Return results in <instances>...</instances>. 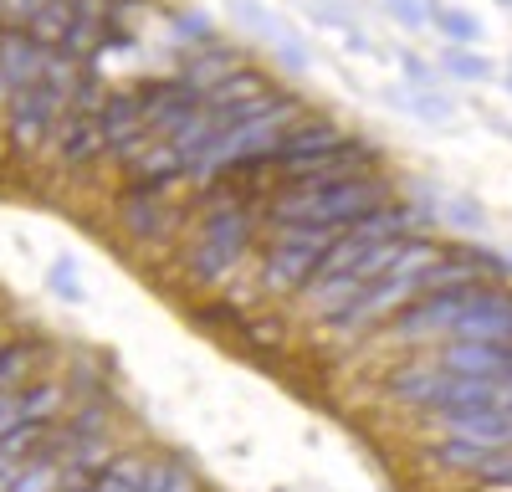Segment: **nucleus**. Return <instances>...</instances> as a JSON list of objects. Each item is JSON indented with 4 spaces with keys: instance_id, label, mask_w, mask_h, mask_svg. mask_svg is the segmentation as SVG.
<instances>
[{
    "instance_id": "f257e3e1",
    "label": "nucleus",
    "mask_w": 512,
    "mask_h": 492,
    "mask_svg": "<svg viewBox=\"0 0 512 492\" xmlns=\"http://www.w3.org/2000/svg\"><path fill=\"white\" fill-rule=\"evenodd\" d=\"M390 200H400V195L384 180V170L338 180V185H323V190H272L267 205H262V226L303 221V226H323V231H349L354 221L374 216L379 205H390Z\"/></svg>"
},
{
    "instance_id": "f03ea898",
    "label": "nucleus",
    "mask_w": 512,
    "mask_h": 492,
    "mask_svg": "<svg viewBox=\"0 0 512 492\" xmlns=\"http://www.w3.org/2000/svg\"><path fill=\"white\" fill-rule=\"evenodd\" d=\"M267 246H262V287L267 298H303L308 282L323 267V252L338 231L323 226H303V221H272L262 226Z\"/></svg>"
},
{
    "instance_id": "7ed1b4c3",
    "label": "nucleus",
    "mask_w": 512,
    "mask_h": 492,
    "mask_svg": "<svg viewBox=\"0 0 512 492\" xmlns=\"http://www.w3.org/2000/svg\"><path fill=\"white\" fill-rule=\"evenodd\" d=\"M113 221L128 241L139 246H175L185 241L190 226V205H175L169 190H144V185H123L113 200Z\"/></svg>"
},
{
    "instance_id": "20e7f679",
    "label": "nucleus",
    "mask_w": 512,
    "mask_h": 492,
    "mask_svg": "<svg viewBox=\"0 0 512 492\" xmlns=\"http://www.w3.org/2000/svg\"><path fill=\"white\" fill-rule=\"evenodd\" d=\"M62 118H67V93H57L52 82H31V88H21L0 103V129H6V139L21 154L52 149Z\"/></svg>"
},
{
    "instance_id": "39448f33",
    "label": "nucleus",
    "mask_w": 512,
    "mask_h": 492,
    "mask_svg": "<svg viewBox=\"0 0 512 492\" xmlns=\"http://www.w3.org/2000/svg\"><path fill=\"white\" fill-rule=\"evenodd\" d=\"M349 139H354L349 123H338V118H328V113H308V118H297L292 129L282 134L272 164H308V159H323V154H333V149H344Z\"/></svg>"
},
{
    "instance_id": "423d86ee",
    "label": "nucleus",
    "mask_w": 512,
    "mask_h": 492,
    "mask_svg": "<svg viewBox=\"0 0 512 492\" xmlns=\"http://www.w3.org/2000/svg\"><path fill=\"white\" fill-rule=\"evenodd\" d=\"M47 62H52V47H41L31 31H21V26L0 31V103L47 77Z\"/></svg>"
},
{
    "instance_id": "0eeeda50",
    "label": "nucleus",
    "mask_w": 512,
    "mask_h": 492,
    "mask_svg": "<svg viewBox=\"0 0 512 492\" xmlns=\"http://www.w3.org/2000/svg\"><path fill=\"white\" fill-rule=\"evenodd\" d=\"M241 67H251V57H246L241 41H226V36H210V41H200V47L180 52V77L190 82V88H200L205 98Z\"/></svg>"
},
{
    "instance_id": "6e6552de",
    "label": "nucleus",
    "mask_w": 512,
    "mask_h": 492,
    "mask_svg": "<svg viewBox=\"0 0 512 492\" xmlns=\"http://www.w3.org/2000/svg\"><path fill=\"white\" fill-rule=\"evenodd\" d=\"M431 426L451 441H472V446H512V410L502 405H477V410H446L431 416Z\"/></svg>"
},
{
    "instance_id": "1a4fd4ad",
    "label": "nucleus",
    "mask_w": 512,
    "mask_h": 492,
    "mask_svg": "<svg viewBox=\"0 0 512 492\" xmlns=\"http://www.w3.org/2000/svg\"><path fill=\"white\" fill-rule=\"evenodd\" d=\"M52 154H57L62 170H72V175H82V170H93V164H103V159H108L103 123H98L93 113H67V118H62V129H57V139H52Z\"/></svg>"
},
{
    "instance_id": "9d476101",
    "label": "nucleus",
    "mask_w": 512,
    "mask_h": 492,
    "mask_svg": "<svg viewBox=\"0 0 512 492\" xmlns=\"http://www.w3.org/2000/svg\"><path fill=\"white\" fill-rule=\"evenodd\" d=\"M57 359V344L47 334H21V339H0V395H11L31 385L41 369Z\"/></svg>"
},
{
    "instance_id": "9b49d317",
    "label": "nucleus",
    "mask_w": 512,
    "mask_h": 492,
    "mask_svg": "<svg viewBox=\"0 0 512 492\" xmlns=\"http://www.w3.org/2000/svg\"><path fill=\"white\" fill-rule=\"evenodd\" d=\"M118 451H123L118 431H103V436H88V441L62 446V477H67V487H88V482H98V477L113 467Z\"/></svg>"
},
{
    "instance_id": "f8f14e48",
    "label": "nucleus",
    "mask_w": 512,
    "mask_h": 492,
    "mask_svg": "<svg viewBox=\"0 0 512 492\" xmlns=\"http://www.w3.org/2000/svg\"><path fill=\"white\" fill-rule=\"evenodd\" d=\"M103 431H113V395H88V400H72L62 410V421L52 426V441L72 446V441H88Z\"/></svg>"
},
{
    "instance_id": "ddd939ff",
    "label": "nucleus",
    "mask_w": 512,
    "mask_h": 492,
    "mask_svg": "<svg viewBox=\"0 0 512 492\" xmlns=\"http://www.w3.org/2000/svg\"><path fill=\"white\" fill-rule=\"evenodd\" d=\"M67 405H72L67 385L62 380H47V375H36L31 385L16 390V410H21V421H31V426H57Z\"/></svg>"
},
{
    "instance_id": "4468645a",
    "label": "nucleus",
    "mask_w": 512,
    "mask_h": 492,
    "mask_svg": "<svg viewBox=\"0 0 512 492\" xmlns=\"http://www.w3.org/2000/svg\"><path fill=\"white\" fill-rule=\"evenodd\" d=\"M47 436H52V426H31V421H21L0 436V492H11V482L21 477V467L36 457Z\"/></svg>"
},
{
    "instance_id": "2eb2a0df",
    "label": "nucleus",
    "mask_w": 512,
    "mask_h": 492,
    "mask_svg": "<svg viewBox=\"0 0 512 492\" xmlns=\"http://www.w3.org/2000/svg\"><path fill=\"white\" fill-rule=\"evenodd\" d=\"M231 11H236L246 26H256L262 36H272V47L282 52V62H287V67H308V52L297 47V31H292L287 21H277L272 11H262L256 0H231Z\"/></svg>"
},
{
    "instance_id": "dca6fc26",
    "label": "nucleus",
    "mask_w": 512,
    "mask_h": 492,
    "mask_svg": "<svg viewBox=\"0 0 512 492\" xmlns=\"http://www.w3.org/2000/svg\"><path fill=\"white\" fill-rule=\"evenodd\" d=\"M113 359L108 354H98V349H82V354H72V364H67V395L72 400H88V395H113V369H108Z\"/></svg>"
},
{
    "instance_id": "f3484780",
    "label": "nucleus",
    "mask_w": 512,
    "mask_h": 492,
    "mask_svg": "<svg viewBox=\"0 0 512 492\" xmlns=\"http://www.w3.org/2000/svg\"><path fill=\"white\" fill-rule=\"evenodd\" d=\"M282 82H277V72H267V67H241V72H231L216 93L205 98V108H236V103H251V98H262V93H277Z\"/></svg>"
},
{
    "instance_id": "a211bd4d",
    "label": "nucleus",
    "mask_w": 512,
    "mask_h": 492,
    "mask_svg": "<svg viewBox=\"0 0 512 492\" xmlns=\"http://www.w3.org/2000/svg\"><path fill=\"white\" fill-rule=\"evenodd\" d=\"M144 487H149V492H205V477L195 472L190 457H180V451H164V457H149Z\"/></svg>"
},
{
    "instance_id": "6ab92c4d",
    "label": "nucleus",
    "mask_w": 512,
    "mask_h": 492,
    "mask_svg": "<svg viewBox=\"0 0 512 492\" xmlns=\"http://www.w3.org/2000/svg\"><path fill=\"white\" fill-rule=\"evenodd\" d=\"M62 487H67V477H62V446L47 436L36 457L21 467V477L11 482V492H62Z\"/></svg>"
},
{
    "instance_id": "aec40b11",
    "label": "nucleus",
    "mask_w": 512,
    "mask_h": 492,
    "mask_svg": "<svg viewBox=\"0 0 512 492\" xmlns=\"http://www.w3.org/2000/svg\"><path fill=\"white\" fill-rule=\"evenodd\" d=\"M231 344L246 349V354H256V359H277L282 344H287V328H282L277 313H246V323L236 328Z\"/></svg>"
},
{
    "instance_id": "412c9836",
    "label": "nucleus",
    "mask_w": 512,
    "mask_h": 492,
    "mask_svg": "<svg viewBox=\"0 0 512 492\" xmlns=\"http://www.w3.org/2000/svg\"><path fill=\"white\" fill-rule=\"evenodd\" d=\"M77 11H82V0H47V6H41L21 31H31L36 41H41V47H62V41H67V31H72V21H77Z\"/></svg>"
},
{
    "instance_id": "4be33fe9",
    "label": "nucleus",
    "mask_w": 512,
    "mask_h": 492,
    "mask_svg": "<svg viewBox=\"0 0 512 492\" xmlns=\"http://www.w3.org/2000/svg\"><path fill=\"white\" fill-rule=\"evenodd\" d=\"M190 323L195 328H205V334H221V339H236V328L246 323V303H236V298H200V303H190Z\"/></svg>"
},
{
    "instance_id": "5701e85b",
    "label": "nucleus",
    "mask_w": 512,
    "mask_h": 492,
    "mask_svg": "<svg viewBox=\"0 0 512 492\" xmlns=\"http://www.w3.org/2000/svg\"><path fill=\"white\" fill-rule=\"evenodd\" d=\"M492 451H497V446H472V441H451V436H441V441H431V451H425V462L441 467V472L477 477V467L492 457Z\"/></svg>"
},
{
    "instance_id": "b1692460",
    "label": "nucleus",
    "mask_w": 512,
    "mask_h": 492,
    "mask_svg": "<svg viewBox=\"0 0 512 492\" xmlns=\"http://www.w3.org/2000/svg\"><path fill=\"white\" fill-rule=\"evenodd\" d=\"M425 11H431V26L451 41V47H477V41H482V21L472 11L441 6V0H425Z\"/></svg>"
},
{
    "instance_id": "393cba45",
    "label": "nucleus",
    "mask_w": 512,
    "mask_h": 492,
    "mask_svg": "<svg viewBox=\"0 0 512 492\" xmlns=\"http://www.w3.org/2000/svg\"><path fill=\"white\" fill-rule=\"evenodd\" d=\"M144 467H149V457L144 451H134V446H123L118 457H113V467L93 482V492H139L144 487Z\"/></svg>"
},
{
    "instance_id": "a878e982",
    "label": "nucleus",
    "mask_w": 512,
    "mask_h": 492,
    "mask_svg": "<svg viewBox=\"0 0 512 492\" xmlns=\"http://www.w3.org/2000/svg\"><path fill=\"white\" fill-rule=\"evenodd\" d=\"M446 252H456L466 267H477V277H492V282H507L512 277V257L507 252H492L487 241H446Z\"/></svg>"
},
{
    "instance_id": "bb28decb",
    "label": "nucleus",
    "mask_w": 512,
    "mask_h": 492,
    "mask_svg": "<svg viewBox=\"0 0 512 492\" xmlns=\"http://www.w3.org/2000/svg\"><path fill=\"white\" fill-rule=\"evenodd\" d=\"M441 72H451L456 82H492V62L477 47H451V41L441 52Z\"/></svg>"
},
{
    "instance_id": "cd10ccee",
    "label": "nucleus",
    "mask_w": 512,
    "mask_h": 492,
    "mask_svg": "<svg viewBox=\"0 0 512 492\" xmlns=\"http://www.w3.org/2000/svg\"><path fill=\"white\" fill-rule=\"evenodd\" d=\"M169 31H175V47L180 52H190V47H200V41L216 36V26H210L205 11H169Z\"/></svg>"
},
{
    "instance_id": "c85d7f7f",
    "label": "nucleus",
    "mask_w": 512,
    "mask_h": 492,
    "mask_svg": "<svg viewBox=\"0 0 512 492\" xmlns=\"http://www.w3.org/2000/svg\"><path fill=\"white\" fill-rule=\"evenodd\" d=\"M47 287L62 298V303H82L88 293H82V277H77V262L72 257H62V262H52V272H47Z\"/></svg>"
},
{
    "instance_id": "c756f323",
    "label": "nucleus",
    "mask_w": 512,
    "mask_h": 492,
    "mask_svg": "<svg viewBox=\"0 0 512 492\" xmlns=\"http://www.w3.org/2000/svg\"><path fill=\"white\" fill-rule=\"evenodd\" d=\"M405 108L410 113H420V118H431V123H446L456 108H451V98H441L436 88H415L410 98H405Z\"/></svg>"
},
{
    "instance_id": "7c9ffc66",
    "label": "nucleus",
    "mask_w": 512,
    "mask_h": 492,
    "mask_svg": "<svg viewBox=\"0 0 512 492\" xmlns=\"http://www.w3.org/2000/svg\"><path fill=\"white\" fill-rule=\"evenodd\" d=\"M379 6H384V16H390V21H400V26H425V21H431V11H425V0H379Z\"/></svg>"
},
{
    "instance_id": "2f4dec72",
    "label": "nucleus",
    "mask_w": 512,
    "mask_h": 492,
    "mask_svg": "<svg viewBox=\"0 0 512 492\" xmlns=\"http://www.w3.org/2000/svg\"><path fill=\"white\" fill-rule=\"evenodd\" d=\"M446 221L461 226V231H482V226H487V216H482L477 200H451V205H446Z\"/></svg>"
},
{
    "instance_id": "473e14b6",
    "label": "nucleus",
    "mask_w": 512,
    "mask_h": 492,
    "mask_svg": "<svg viewBox=\"0 0 512 492\" xmlns=\"http://www.w3.org/2000/svg\"><path fill=\"white\" fill-rule=\"evenodd\" d=\"M405 77H410V88H436V67L431 62H420V57H400Z\"/></svg>"
},
{
    "instance_id": "72a5a7b5",
    "label": "nucleus",
    "mask_w": 512,
    "mask_h": 492,
    "mask_svg": "<svg viewBox=\"0 0 512 492\" xmlns=\"http://www.w3.org/2000/svg\"><path fill=\"white\" fill-rule=\"evenodd\" d=\"M0 6H6V16H11V26H26L41 6H47V0H0Z\"/></svg>"
},
{
    "instance_id": "f704fd0d",
    "label": "nucleus",
    "mask_w": 512,
    "mask_h": 492,
    "mask_svg": "<svg viewBox=\"0 0 512 492\" xmlns=\"http://www.w3.org/2000/svg\"><path fill=\"white\" fill-rule=\"evenodd\" d=\"M11 426H21V410H16V390L0 395V436H6Z\"/></svg>"
},
{
    "instance_id": "c9c22d12",
    "label": "nucleus",
    "mask_w": 512,
    "mask_h": 492,
    "mask_svg": "<svg viewBox=\"0 0 512 492\" xmlns=\"http://www.w3.org/2000/svg\"><path fill=\"white\" fill-rule=\"evenodd\" d=\"M497 405H502V410H512V375L502 380V390H497Z\"/></svg>"
},
{
    "instance_id": "e433bc0d",
    "label": "nucleus",
    "mask_w": 512,
    "mask_h": 492,
    "mask_svg": "<svg viewBox=\"0 0 512 492\" xmlns=\"http://www.w3.org/2000/svg\"><path fill=\"white\" fill-rule=\"evenodd\" d=\"M11 26V16H6V6H0V31H6Z\"/></svg>"
},
{
    "instance_id": "4c0bfd02",
    "label": "nucleus",
    "mask_w": 512,
    "mask_h": 492,
    "mask_svg": "<svg viewBox=\"0 0 512 492\" xmlns=\"http://www.w3.org/2000/svg\"><path fill=\"white\" fill-rule=\"evenodd\" d=\"M62 492H93V482H88V487H62Z\"/></svg>"
},
{
    "instance_id": "58836bf2",
    "label": "nucleus",
    "mask_w": 512,
    "mask_h": 492,
    "mask_svg": "<svg viewBox=\"0 0 512 492\" xmlns=\"http://www.w3.org/2000/svg\"><path fill=\"white\" fill-rule=\"evenodd\" d=\"M497 6H512V0H497Z\"/></svg>"
},
{
    "instance_id": "ea45409f",
    "label": "nucleus",
    "mask_w": 512,
    "mask_h": 492,
    "mask_svg": "<svg viewBox=\"0 0 512 492\" xmlns=\"http://www.w3.org/2000/svg\"><path fill=\"white\" fill-rule=\"evenodd\" d=\"M507 77H512V67H507Z\"/></svg>"
}]
</instances>
